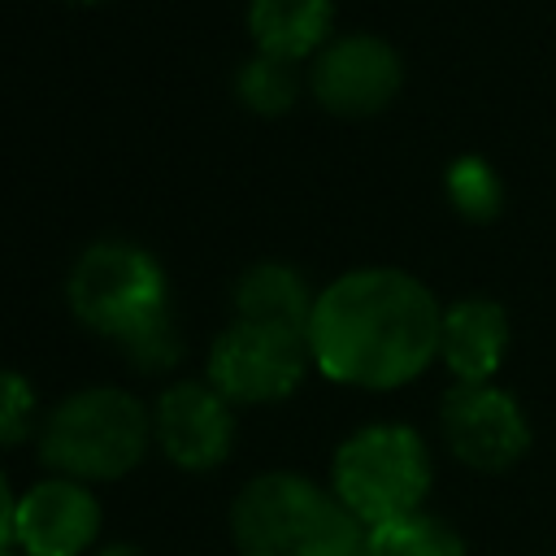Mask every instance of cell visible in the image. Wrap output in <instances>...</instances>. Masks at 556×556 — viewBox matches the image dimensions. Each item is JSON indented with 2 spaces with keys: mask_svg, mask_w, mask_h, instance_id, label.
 <instances>
[{
  "mask_svg": "<svg viewBox=\"0 0 556 556\" xmlns=\"http://www.w3.org/2000/svg\"><path fill=\"white\" fill-rule=\"evenodd\" d=\"M508 352V317L495 300H456L443 313L439 356L460 382H491Z\"/></svg>",
  "mask_w": 556,
  "mask_h": 556,
  "instance_id": "11",
  "label": "cell"
},
{
  "mask_svg": "<svg viewBox=\"0 0 556 556\" xmlns=\"http://www.w3.org/2000/svg\"><path fill=\"white\" fill-rule=\"evenodd\" d=\"M0 556H13V552H0Z\"/></svg>",
  "mask_w": 556,
  "mask_h": 556,
  "instance_id": "20",
  "label": "cell"
},
{
  "mask_svg": "<svg viewBox=\"0 0 556 556\" xmlns=\"http://www.w3.org/2000/svg\"><path fill=\"white\" fill-rule=\"evenodd\" d=\"M35 421V391L22 374L0 369V443H22Z\"/></svg>",
  "mask_w": 556,
  "mask_h": 556,
  "instance_id": "17",
  "label": "cell"
},
{
  "mask_svg": "<svg viewBox=\"0 0 556 556\" xmlns=\"http://www.w3.org/2000/svg\"><path fill=\"white\" fill-rule=\"evenodd\" d=\"M230 408L213 387L178 382L156 404V439L178 469H213L230 452Z\"/></svg>",
  "mask_w": 556,
  "mask_h": 556,
  "instance_id": "10",
  "label": "cell"
},
{
  "mask_svg": "<svg viewBox=\"0 0 556 556\" xmlns=\"http://www.w3.org/2000/svg\"><path fill=\"white\" fill-rule=\"evenodd\" d=\"M313 295L304 287V278L278 261H265L256 269L243 274L239 291H235V308L239 321H256V326H278L291 334L308 339V321H313Z\"/></svg>",
  "mask_w": 556,
  "mask_h": 556,
  "instance_id": "12",
  "label": "cell"
},
{
  "mask_svg": "<svg viewBox=\"0 0 556 556\" xmlns=\"http://www.w3.org/2000/svg\"><path fill=\"white\" fill-rule=\"evenodd\" d=\"M361 556H465V543L447 521L408 513V517L369 526Z\"/></svg>",
  "mask_w": 556,
  "mask_h": 556,
  "instance_id": "14",
  "label": "cell"
},
{
  "mask_svg": "<svg viewBox=\"0 0 556 556\" xmlns=\"http://www.w3.org/2000/svg\"><path fill=\"white\" fill-rule=\"evenodd\" d=\"M304 361H308L304 334L235 321L230 330L217 334L208 352V382L222 400H235V404L287 400L304 378Z\"/></svg>",
  "mask_w": 556,
  "mask_h": 556,
  "instance_id": "6",
  "label": "cell"
},
{
  "mask_svg": "<svg viewBox=\"0 0 556 556\" xmlns=\"http://www.w3.org/2000/svg\"><path fill=\"white\" fill-rule=\"evenodd\" d=\"M100 556H139V552H135V547H126V543H113V547H104Z\"/></svg>",
  "mask_w": 556,
  "mask_h": 556,
  "instance_id": "19",
  "label": "cell"
},
{
  "mask_svg": "<svg viewBox=\"0 0 556 556\" xmlns=\"http://www.w3.org/2000/svg\"><path fill=\"white\" fill-rule=\"evenodd\" d=\"M400 56L374 35L330 43L313 65V96L339 117H369L400 91Z\"/></svg>",
  "mask_w": 556,
  "mask_h": 556,
  "instance_id": "8",
  "label": "cell"
},
{
  "mask_svg": "<svg viewBox=\"0 0 556 556\" xmlns=\"http://www.w3.org/2000/svg\"><path fill=\"white\" fill-rule=\"evenodd\" d=\"M230 530L239 556H361L365 530L339 504L300 473H265L235 500Z\"/></svg>",
  "mask_w": 556,
  "mask_h": 556,
  "instance_id": "2",
  "label": "cell"
},
{
  "mask_svg": "<svg viewBox=\"0 0 556 556\" xmlns=\"http://www.w3.org/2000/svg\"><path fill=\"white\" fill-rule=\"evenodd\" d=\"M439 426L452 456L482 473L513 469L530 447V426L521 404L491 382H456L443 395Z\"/></svg>",
  "mask_w": 556,
  "mask_h": 556,
  "instance_id": "7",
  "label": "cell"
},
{
  "mask_svg": "<svg viewBox=\"0 0 556 556\" xmlns=\"http://www.w3.org/2000/svg\"><path fill=\"white\" fill-rule=\"evenodd\" d=\"M443 308L400 269H356L334 278L308 321V356L348 387H404L439 352Z\"/></svg>",
  "mask_w": 556,
  "mask_h": 556,
  "instance_id": "1",
  "label": "cell"
},
{
  "mask_svg": "<svg viewBox=\"0 0 556 556\" xmlns=\"http://www.w3.org/2000/svg\"><path fill=\"white\" fill-rule=\"evenodd\" d=\"M334 4L330 0H252L248 30L265 56L300 61L330 35Z\"/></svg>",
  "mask_w": 556,
  "mask_h": 556,
  "instance_id": "13",
  "label": "cell"
},
{
  "mask_svg": "<svg viewBox=\"0 0 556 556\" xmlns=\"http://www.w3.org/2000/svg\"><path fill=\"white\" fill-rule=\"evenodd\" d=\"M148 447V417L135 395L91 387L52 408L39 434V456L65 478H122Z\"/></svg>",
  "mask_w": 556,
  "mask_h": 556,
  "instance_id": "3",
  "label": "cell"
},
{
  "mask_svg": "<svg viewBox=\"0 0 556 556\" xmlns=\"http://www.w3.org/2000/svg\"><path fill=\"white\" fill-rule=\"evenodd\" d=\"M70 308L91 330L117 339L122 348L139 334L174 321L169 317V291L161 265L130 243H96L78 256L70 274Z\"/></svg>",
  "mask_w": 556,
  "mask_h": 556,
  "instance_id": "4",
  "label": "cell"
},
{
  "mask_svg": "<svg viewBox=\"0 0 556 556\" xmlns=\"http://www.w3.org/2000/svg\"><path fill=\"white\" fill-rule=\"evenodd\" d=\"M239 100L252 104L256 113H282L291 109L295 100V74H291V61H278V56H256L243 65L239 74Z\"/></svg>",
  "mask_w": 556,
  "mask_h": 556,
  "instance_id": "16",
  "label": "cell"
},
{
  "mask_svg": "<svg viewBox=\"0 0 556 556\" xmlns=\"http://www.w3.org/2000/svg\"><path fill=\"white\" fill-rule=\"evenodd\" d=\"M100 534V508L74 478H48L17 500L13 539L30 556H78Z\"/></svg>",
  "mask_w": 556,
  "mask_h": 556,
  "instance_id": "9",
  "label": "cell"
},
{
  "mask_svg": "<svg viewBox=\"0 0 556 556\" xmlns=\"http://www.w3.org/2000/svg\"><path fill=\"white\" fill-rule=\"evenodd\" d=\"M447 195L456 204V213H465L469 222H491L504 204V187L500 174L482 161V156H460L447 169Z\"/></svg>",
  "mask_w": 556,
  "mask_h": 556,
  "instance_id": "15",
  "label": "cell"
},
{
  "mask_svg": "<svg viewBox=\"0 0 556 556\" xmlns=\"http://www.w3.org/2000/svg\"><path fill=\"white\" fill-rule=\"evenodd\" d=\"M13 517H17V500L9 495V482H4V473H0V552H4V543L13 539Z\"/></svg>",
  "mask_w": 556,
  "mask_h": 556,
  "instance_id": "18",
  "label": "cell"
},
{
  "mask_svg": "<svg viewBox=\"0 0 556 556\" xmlns=\"http://www.w3.org/2000/svg\"><path fill=\"white\" fill-rule=\"evenodd\" d=\"M426 491L430 456L408 426H369L334 452V495L361 526L421 513Z\"/></svg>",
  "mask_w": 556,
  "mask_h": 556,
  "instance_id": "5",
  "label": "cell"
}]
</instances>
